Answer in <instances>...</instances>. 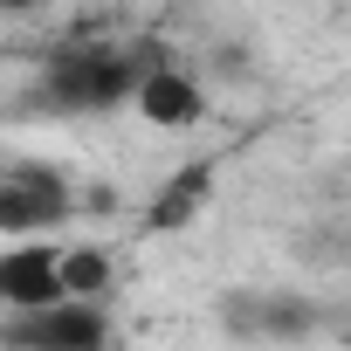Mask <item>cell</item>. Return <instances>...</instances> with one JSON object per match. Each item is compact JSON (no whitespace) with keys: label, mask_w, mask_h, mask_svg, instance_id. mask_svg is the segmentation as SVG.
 I'll return each mask as SVG.
<instances>
[{"label":"cell","mask_w":351,"mask_h":351,"mask_svg":"<svg viewBox=\"0 0 351 351\" xmlns=\"http://www.w3.org/2000/svg\"><path fill=\"white\" fill-rule=\"evenodd\" d=\"M221 324L234 337H276V344H289V337H310L324 324V310L303 289H269V296H221Z\"/></svg>","instance_id":"4"},{"label":"cell","mask_w":351,"mask_h":351,"mask_svg":"<svg viewBox=\"0 0 351 351\" xmlns=\"http://www.w3.org/2000/svg\"><path fill=\"white\" fill-rule=\"evenodd\" d=\"M56 221H69V180L56 165H14L8 180H0V234H14V241H35L49 234Z\"/></svg>","instance_id":"3"},{"label":"cell","mask_w":351,"mask_h":351,"mask_svg":"<svg viewBox=\"0 0 351 351\" xmlns=\"http://www.w3.org/2000/svg\"><path fill=\"white\" fill-rule=\"evenodd\" d=\"M0 303H8L14 317H21V310H49V303H62L56 248H49V241H14L8 255H0Z\"/></svg>","instance_id":"6"},{"label":"cell","mask_w":351,"mask_h":351,"mask_svg":"<svg viewBox=\"0 0 351 351\" xmlns=\"http://www.w3.org/2000/svg\"><path fill=\"white\" fill-rule=\"evenodd\" d=\"M56 282H62V303H97L110 289V255L104 248H62L56 255Z\"/></svg>","instance_id":"8"},{"label":"cell","mask_w":351,"mask_h":351,"mask_svg":"<svg viewBox=\"0 0 351 351\" xmlns=\"http://www.w3.org/2000/svg\"><path fill=\"white\" fill-rule=\"evenodd\" d=\"M131 104H138V117H145V124H158V131H186V124H200V117H207V90H200L186 69H172V62L145 69V76H138V90H131Z\"/></svg>","instance_id":"5"},{"label":"cell","mask_w":351,"mask_h":351,"mask_svg":"<svg viewBox=\"0 0 351 351\" xmlns=\"http://www.w3.org/2000/svg\"><path fill=\"white\" fill-rule=\"evenodd\" d=\"M207 193H214V165H186V172H172V180L158 186V200L145 207V228H152V234H180L186 221H200Z\"/></svg>","instance_id":"7"},{"label":"cell","mask_w":351,"mask_h":351,"mask_svg":"<svg viewBox=\"0 0 351 351\" xmlns=\"http://www.w3.org/2000/svg\"><path fill=\"white\" fill-rule=\"evenodd\" d=\"M152 56H158L152 42L145 49H62V56H49L35 104L42 110H117L138 90V76L158 69Z\"/></svg>","instance_id":"1"},{"label":"cell","mask_w":351,"mask_h":351,"mask_svg":"<svg viewBox=\"0 0 351 351\" xmlns=\"http://www.w3.org/2000/svg\"><path fill=\"white\" fill-rule=\"evenodd\" d=\"M104 344H110V317L97 303H49L0 324V351H104Z\"/></svg>","instance_id":"2"}]
</instances>
